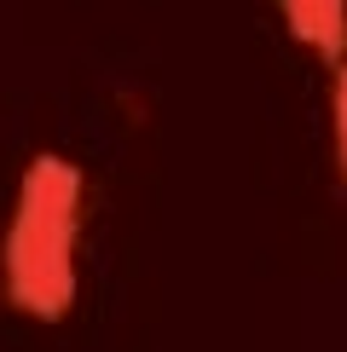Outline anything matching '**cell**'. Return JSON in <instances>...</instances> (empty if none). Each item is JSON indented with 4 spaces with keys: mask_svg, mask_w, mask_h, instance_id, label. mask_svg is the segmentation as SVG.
<instances>
[{
    "mask_svg": "<svg viewBox=\"0 0 347 352\" xmlns=\"http://www.w3.org/2000/svg\"><path fill=\"white\" fill-rule=\"evenodd\" d=\"M76 226H81V168L64 156H35L23 173V197L0 243L12 306L29 318H64L76 300Z\"/></svg>",
    "mask_w": 347,
    "mask_h": 352,
    "instance_id": "1",
    "label": "cell"
},
{
    "mask_svg": "<svg viewBox=\"0 0 347 352\" xmlns=\"http://www.w3.org/2000/svg\"><path fill=\"white\" fill-rule=\"evenodd\" d=\"M284 18L307 47H318L324 58H341V47H347V6H336V0H324V6H318V0H289Z\"/></svg>",
    "mask_w": 347,
    "mask_h": 352,
    "instance_id": "2",
    "label": "cell"
},
{
    "mask_svg": "<svg viewBox=\"0 0 347 352\" xmlns=\"http://www.w3.org/2000/svg\"><path fill=\"white\" fill-rule=\"evenodd\" d=\"M336 151H341V168H347V64H341V81H336Z\"/></svg>",
    "mask_w": 347,
    "mask_h": 352,
    "instance_id": "3",
    "label": "cell"
}]
</instances>
